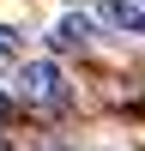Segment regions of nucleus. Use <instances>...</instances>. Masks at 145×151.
<instances>
[{
	"label": "nucleus",
	"mask_w": 145,
	"mask_h": 151,
	"mask_svg": "<svg viewBox=\"0 0 145 151\" xmlns=\"http://www.w3.org/2000/svg\"><path fill=\"white\" fill-rule=\"evenodd\" d=\"M97 36V24L85 18V12H60L55 24H48V55H85Z\"/></svg>",
	"instance_id": "f03ea898"
},
{
	"label": "nucleus",
	"mask_w": 145,
	"mask_h": 151,
	"mask_svg": "<svg viewBox=\"0 0 145 151\" xmlns=\"http://www.w3.org/2000/svg\"><path fill=\"white\" fill-rule=\"evenodd\" d=\"M18 55H24V36L12 30V24H0V67H24Z\"/></svg>",
	"instance_id": "20e7f679"
},
{
	"label": "nucleus",
	"mask_w": 145,
	"mask_h": 151,
	"mask_svg": "<svg viewBox=\"0 0 145 151\" xmlns=\"http://www.w3.org/2000/svg\"><path fill=\"white\" fill-rule=\"evenodd\" d=\"M6 109H12V97H6V91H0V121H6Z\"/></svg>",
	"instance_id": "39448f33"
},
{
	"label": "nucleus",
	"mask_w": 145,
	"mask_h": 151,
	"mask_svg": "<svg viewBox=\"0 0 145 151\" xmlns=\"http://www.w3.org/2000/svg\"><path fill=\"white\" fill-rule=\"evenodd\" d=\"M18 97L36 103V109H67V79H60L55 55H48V60H24V67H18Z\"/></svg>",
	"instance_id": "f257e3e1"
},
{
	"label": "nucleus",
	"mask_w": 145,
	"mask_h": 151,
	"mask_svg": "<svg viewBox=\"0 0 145 151\" xmlns=\"http://www.w3.org/2000/svg\"><path fill=\"white\" fill-rule=\"evenodd\" d=\"M103 18L115 24V30H133V36H145V0H103Z\"/></svg>",
	"instance_id": "7ed1b4c3"
}]
</instances>
